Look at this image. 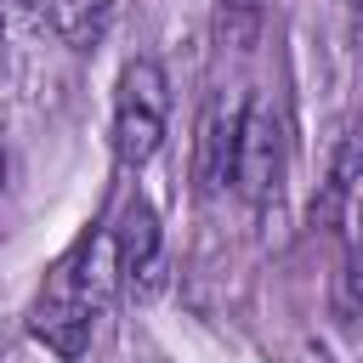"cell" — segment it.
Segmentation results:
<instances>
[{
  "label": "cell",
  "instance_id": "3957f363",
  "mask_svg": "<svg viewBox=\"0 0 363 363\" xmlns=\"http://www.w3.org/2000/svg\"><path fill=\"white\" fill-rule=\"evenodd\" d=\"M284 182V113L267 96L244 102V125H238V170H233V193H244L250 204H267Z\"/></svg>",
  "mask_w": 363,
  "mask_h": 363
},
{
  "label": "cell",
  "instance_id": "52a82bcc",
  "mask_svg": "<svg viewBox=\"0 0 363 363\" xmlns=\"http://www.w3.org/2000/svg\"><path fill=\"white\" fill-rule=\"evenodd\" d=\"M261 11H267V0H216V34H221V45L244 51L255 40V28H261Z\"/></svg>",
  "mask_w": 363,
  "mask_h": 363
},
{
  "label": "cell",
  "instance_id": "8992f818",
  "mask_svg": "<svg viewBox=\"0 0 363 363\" xmlns=\"http://www.w3.org/2000/svg\"><path fill=\"white\" fill-rule=\"evenodd\" d=\"M113 23V0H57V34L74 51H96Z\"/></svg>",
  "mask_w": 363,
  "mask_h": 363
},
{
  "label": "cell",
  "instance_id": "7a4b0ae2",
  "mask_svg": "<svg viewBox=\"0 0 363 363\" xmlns=\"http://www.w3.org/2000/svg\"><path fill=\"white\" fill-rule=\"evenodd\" d=\"M164 130H170V79L153 57H130L113 91V164L142 170L164 147Z\"/></svg>",
  "mask_w": 363,
  "mask_h": 363
},
{
  "label": "cell",
  "instance_id": "9c48e42d",
  "mask_svg": "<svg viewBox=\"0 0 363 363\" xmlns=\"http://www.w3.org/2000/svg\"><path fill=\"white\" fill-rule=\"evenodd\" d=\"M346 306L363 312V238H357L352 255H346Z\"/></svg>",
  "mask_w": 363,
  "mask_h": 363
},
{
  "label": "cell",
  "instance_id": "6da1fadb",
  "mask_svg": "<svg viewBox=\"0 0 363 363\" xmlns=\"http://www.w3.org/2000/svg\"><path fill=\"white\" fill-rule=\"evenodd\" d=\"M113 284H119L113 233H85V238L45 272V289H40V301H34L28 329H34L57 357H85L91 329H96V318H102L108 301H113Z\"/></svg>",
  "mask_w": 363,
  "mask_h": 363
},
{
  "label": "cell",
  "instance_id": "5b68a950",
  "mask_svg": "<svg viewBox=\"0 0 363 363\" xmlns=\"http://www.w3.org/2000/svg\"><path fill=\"white\" fill-rule=\"evenodd\" d=\"M238 125H244V102H216L199 125V159H193V176H199V193L216 199L233 187V170H238Z\"/></svg>",
  "mask_w": 363,
  "mask_h": 363
},
{
  "label": "cell",
  "instance_id": "7c38bea8",
  "mask_svg": "<svg viewBox=\"0 0 363 363\" xmlns=\"http://www.w3.org/2000/svg\"><path fill=\"white\" fill-rule=\"evenodd\" d=\"M0 34H6V11H0Z\"/></svg>",
  "mask_w": 363,
  "mask_h": 363
},
{
  "label": "cell",
  "instance_id": "277c9868",
  "mask_svg": "<svg viewBox=\"0 0 363 363\" xmlns=\"http://www.w3.org/2000/svg\"><path fill=\"white\" fill-rule=\"evenodd\" d=\"M113 267L130 301H153L164 289V233L147 199H130L113 227Z\"/></svg>",
  "mask_w": 363,
  "mask_h": 363
},
{
  "label": "cell",
  "instance_id": "ba28073f",
  "mask_svg": "<svg viewBox=\"0 0 363 363\" xmlns=\"http://www.w3.org/2000/svg\"><path fill=\"white\" fill-rule=\"evenodd\" d=\"M0 11H11L28 34H57V0H0Z\"/></svg>",
  "mask_w": 363,
  "mask_h": 363
},
{
  "label": "cell",
  "instance_id": "8fae6325",
  "mask_svg": "<svg viewBox=\"0 0 363 363\" xmlns=\"http://www.w3.org/2000/svg\"><path fill=\"white\" fill-rule=\"evenodd\" d=\"M357 45H363V6H357Z\"/></svg>",
  "mask_w": 363,
  "mask_h": 363
},
{
  "label": "cell",
  "instance_id": "30bf717a",
  "mask_svg": "<svg viewBox=\"0 0 363 363\" xmlns=\"http://www.w3.org/2000/svg\"><path fill=\"white\" fill-rule=\"evenodd\" d=\"M0 187H6V142H0Z\"/></svg>",
  "mask_w": 363,
  "mask_h": 363
}]
</instances>
